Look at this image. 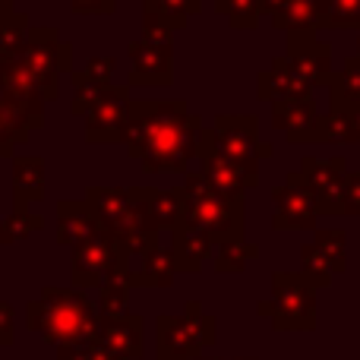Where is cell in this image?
<instances>
[{
  "mask_svg": "<svg viewBox=\"0 0 360 360\" xmlns=\"http://www.w3.org/2000/svg\"><path fill=\"white\" fill-rule=\"evenodd\" d=\"M199 130L202 120L184 101H133L120 143L149 174L186 171L199 152Z\"/></svg>",
  "mask_w": 360,
  "mask_h": 360,
  "instance_id": "6da1fadb",
  "label": "cell"
},
{
  "mask_svg": "<svg viewBox=\"0 0 360 360\" xmlns=\"http://www.w3.org/2000/svg\"><path fill=\"white\" fill-rule=\"evenodd\" d=\"M101 313L82 288H44L41 297L25 304V326L48 345L98 342Z\"/></svg>",
  "mask_w": 360,
  "mask_h": 360,
  "instance_id": "7a4b0ae2",
  "label": "cell"
},
{
  "mask_svg": "<svg viewBox=\"0 0 360 360\" xmlns=\"http://www.w3.org/2000/svg\"><path fill=\"white\" fill-rule=\"evenodd\" d=\"M184 221L202 228L215 243L243 240V199L218 193L202 171L186 174L184 186Z\"/></svg>",
  "mask_w": 360,
  "mask_h": 360,
  "instance_id": "3957f363",
  "label": "cell"
},
{
  "mask_svg": "<svg viewBox=\"0 0 360 360\" xmlns=\"http://www.w3.org/2000/svg\"><path fill=\"white\" fill-rule=\"evenodd\" d=\"M205 345H215V319L190 304L184 316L158 319V360H196Z\"/></svg>",
  "mask_w": 360,
  "mask_h": 360,
  "instance_id": "277c9868",
  "label": "cell"
},
{
  "mask_svg": "<svg viewBox=\"0 0 360 360\" xmlns=\"http://www.w3.org/2000/svg\"><path fill=\"white\" fill-rule=\"evenodd\" d=\"M16 60L22 63L32 73V79L38 82L44 98H57V82L60 73H70L73 63H70V44L60 41L54 29H32L25 44L16 51Z\"/></svg>",
  "mask_w": 360,
  "mask_h": 360,
  "instance_id": "5b68a950",
  "label": "cell"
},
{
  "mask_svg": "<svg viewBox=\"0 0 360 360\" xmlns=\"http://www.w3.org/2000/svg\"><path fill=\"white\" fill-rule=\"evenodd\" d=\"M120 262H130L127 247L111 237L105 228L92 231L89 237H82L79 243L70 247V275H73V288H95L108 278V272L120 266Z\"/></svg>",
  "mask_w": 360,
  "mask_h": 360,
  "instance_id": "8992f818",
  "label": "cell"
},
{
  "mask_svg": "<svg viewBox=\"0 0 360 360\" xmlns=\"http://www.w3.org/2000/svg\"><path fill=\"white\" fill-rule=\"evenodd\" d=\"M272 323L278 329L307 332L316 326V281L304 272H278L272 278Z\"/></svg>",
  "mask_w": 360,
  "mask_h": 360,
  "instance_id": "52a82bcc",
  "label": "cell"
},
{
  "mask_svg": "<svg viewBox=\"0 0 360 360\" xmlns=\"http://www.w3.org/2000/svg\"><path fill=\"white\" fill-rule=\"evenodd\" d=\"M259 120L253 114H218L215 124H212V139H215V149L224 152L228 158L250 168H259V158L272 155V146L259 143V133H256Z\"/></svg>",
  "mask_w": 360,
  "mask_h": 360,
  "instance_id": "ba28073f",
  "label": "cell"
},
{
  "mask_svg": "<svg viewBox=\"0 0 360 360\" xmlns=\"http://www.w3.org/2000/svg\"><path fill=\"white\" fill-rule=\"evenodd\" d=\"M196 158L202 162V177L215 186L224 196H243V190L259 184V168H250V165H240L234 158H228L224 152L215 149V139H212V130L202 127L199 130V152Z\"/></svg>",
  "mask_w": 360,
  "mask_h": 360,
  "instance_id": "9c48e42d",
  "label": "cell"
},
{
  "mask_svg": "<svg viewBox=\"0 0 360 360\" xmlns=\"http://www.w3.org/2000/svg\"><path fill=\"white\" fill-rule=\"evenodd\" d=\"M285 60L297 70V76L310 89L329 86L332 79V44L316 41V32H288Z\"/></svg>",
  "mask_w": 360,
  "mask_h": 360,
  "instance_id": "30bf717a",
  "label": "cell"
},
{
  "mask_svg": "<svg viewBox=\"0 0 360 360\" xmlns=\"http://www.w3.org/2000/svg\"><path fill=\"white\" fill-rule=\"evenodd\" d=\"M130 89L127 86H108L105 95L89 108L86 117V139L89 143H120L127 120H130Z\"/></svg>",
  "mask_w": 360,
  "mask_h": 360,
  "instance_id": "8fae6325",
  "label": "cell"
},
{
  "mask_svg": "<svg viewBox=\"0 0 360 360\" xmlns=\"http://www.w3.org/2000/svg\"><path fill=\"white\" fill-rule=\"evenodd\" d=\"M275 199V228H291V231H307L313 228L319 209H316V196H313L310 184L304 180L300 171L288 174V180L272 193Z\"/></svg>",
  "mask_w": 360,
  "mask_h": 360,
  "instance_id": "7c38bea8",
  "label": "cell"
},
{
  "mask_svg": "<svg viewBox=\"0 0 360 360\" xmlns=\"http://www.w3.org/2000/svg\"><path fill=\"white\" fill-rule=\"evenodd\" d=\"M300 174L310 184L313 196H316V209L326 215H338L345 205V177H348V165L342 155L332 158H304Z\"/></svg>",
  "mask_w": 360,
  "mask_h": 360,
  "instance_id": "4fadbf2b",
  "label": "cell"
},
{
  "mask_svg": "<svg viewBox=\"0 0 360 360\" xmlns=\"http://www.w3.org/2000/svg\"><path fill=\"white\" fill-rule=\"evenodd\" d=\"M130 86H171L174 79V44L139 41L130 44Z\"/></svg>",
  "mask_w": 360,
  "mask_h": 360,
  "instance_id": "5bb4252c",
  "label": "cell"
},
{
  "mask_svg": "<svg viewBox=\"0 0 360 360\" xmlns=\"http://www.w3.org/2000/svg\"><path fill=\"white\" fill-rule=\"evenodd\" d=\"M304 275L319 285H329L338 272H345V234L342 231H319L313 243L300 250Z\"/></svg>",
  "mask_w": 360,
  "mask_h": 360,
  "instance_id": "9a60e30c",
  "label": "cell"
},
{
  "mask_svg": "<svg viewBox=\"0 0 360 360\" xmlns=\"http://www.w3.org/2000/svg\"><path fill=\"white\" fill-rule=\"evenodd\" d=\"M316 124H319V108L313 95L272 101V127L278 133H285L288 143H313L316 139Z\"/></svg>",
  "mask_w": 360,
  "mask_h": 360,
  "instance_id": "2e32d148",
  "label": "cell"
},
{
  "mask_svg": "<svg viewBox=\"0 0 360 360\" xmlns=\"http://www.w3.org/2000/svg\"><path fill=\"white\" fill-rule=\"evenodd\" d=\"M98 345L124 360L143 357V319L124 313V316H101L98 323Z\"/></svg>",
  "mask_w": 360,
  "mask_h": 360,
  "instance_id": "e0dca14e",
  "label": "cell"
},
{
  "mask_svg": "<svg viewBox=\"0 0 360 360\" xmlns=\"http://www.w3.org/2000/svg\"><path fill=\"white\" fill-rule=\"evenodd\" d=\"M171 234H174L171 253H174L177 272H199V269H202V262L212 256V243H215V240H212L202 228L184 221V218H180L174 228H171Z\"/></svg>",
  "mask_w": 360,
  "mask_h": 360,
  "instance_id": "ac0fdd59",
  "label": "cell"
},
{
  "mask_svg": "<svg viewBox=\"0 0 360 360\" xmlns=\"http://www.w3.org/2000/svg\"><path fill=\"white\" fill-rule=\"evenodd\" d=\"M262 16L278 32H316L319 10L316 0H262Z\"/></svg>",
  "mask_w": 360,
  "mask_h": 360,
  "instance_id": "d6986e66",
  "label": "cell"
},
{
  "mask_svg": "<svg viewBox=\"0 0 360 360\" xmlns=\"http://www.w3.org/2000/svg\"><path fill=\"white\" fill-rule=\"evenodd\" d=\"M313 95V89L297 76V70L285 60V54H278L269 70L259 73V98L266 101H281V98H307Z\"/></svg>",
  "mask_w": 360,
  "mask_h": 360,
  "instance_id": "ffe728a7",
  "label": "cell"
},
{
  "mask_svg": "<svg viewBox=\"0 0 360 360\" xmlns=\"http://www.w3.org/2000/svg\"><path fill=\"white\" fill-rule=\"evenodd\" d=\"M44 199V162L38 155L13 158V212H29Z\"/></svg>",
  "mask_w": 360,
  "mask_h": 360,
  "instance_id": "44dd1931",
  "label": "cell"
},
{
  "mask_svg": "<svg viewBox=\"0 0 360 360\" xmlns=\"http://www.w3.org/2000/svg\"><path fill=\"white\" fill-rule=\"evenodd\" d=\"M92 231H98V218L89 209L86 199H79V202H70V199L57 202V243L73 247V243H79Z\"/></svg>",
  "mask_w": 360,
  "mask_h": 360,
  "instance_id": "7402d4cb",
  "label": "cell"
},
{
  "mask_svg": "<svg viewBox=\"0 0 360 360\" xmlns=\"http://www.w3.org/2000/svg\"><path fill=\"white\" fill-rule=\"evenodd\" d=\"M133 269V285H146V288H168L177 275V262L174 253L165 247H152L143 256H136V262H130Z\"/></svg>",
  "mask_w": 360,
  "mask_h": 360,
  "instance_id": "603a6c76",
  "label": "cell"
},
{
  "mask_svg": "<svg viewBox=\"0 0 360 360\" xmlns=\"http://www.w3.org/2000/svg\"><path fill=\"white\" fill-rule=\"evenodd\" d=\"M133 262V259H130ZM130 262H120L114 272L98 285V313L101 316H124L127 304H130V288L133 285V269Z\"/></svg>",
  "mask_w": 360,
  "mask_h": 360,
  "instance_id": "cb8c5ba5",
  "label": "cell"
},
{
  "mask_svg": "<svg viewBox=\"0 0 360 360\" xmlns=\"http://www.w3.org/2000/svg\"><path fill=\"white\" fill-rule=\"evenodd\" d=\"M146 202H149L152 224L158 231H171L184 218V193H180V186L177 190H149Z\"/></svg>",
  "mask_w": 360,
  "mask_h": 360,
  "instance_id": "d4e9b609",
  "label": "cell"
},
{
  "mask_svg": "<svg viewBox=\"0 0 360 360\" xmlns=\"http://www.w3.org/2000/svg\"><path fill=\"white\" fill-rule=\"evenodd\" d=\"M319 29H360V0H316Z\"/></svg>",
  "mask_w": 360,
  "mask_h": 360,
  "instance_id": "484cf974",
  "label": "cell"
},
{
  "mask_svg": "<svg viewBox=\"0 0 360 360\" xmlns=\"http://www.w3.org/2000/svg\"><path fill=\"white\" fill-rule=\"evenodd\" d=\"M215 13L228 19L231 29H256L262 19V0H215Z\"/></svg>",
  "mask_w": 360,
  "mask_h": 360,
  "instance_id": "4316f807",
  "label": "cell"
},
{
  "mask_svg": "<svg viewBox=\"0 0 360 360\" xmlns=\"http://www.w3.org/2000/svg\"><path fill=\"white\" fill-rule=\"evenodd\" d=\"M70 76H73V105H70L73 114H86L89 108L105 95V89L111 86V82H98L95 76H89L86 70H70Z\"/></svg>",
  "mask_w": 360,
  "mask_h": 360,
  "instance_id": "83f0119b",
  "label": "cell"
},
{
  "mask_svg": "<svg viewBox=\"0 0 360 360\" xmlns=\"http://www.w3.org/2000/svg\"><path fill=\"white\" fill-rule=\"evenodd\" d=\"M202 4L205 0H146L143 6H152V10H155L158 16L177 32V29L186 25V19H193V16L202 13Z\"/></svg>",
  "mask_w": 360,
  "mask_h": 360,
  "instance_id": "f1b7e54d",
  "label": "cell"
},
{
  "mask_svg": "<svg viewBox=\"0 0 360 360\" xmlns=\"http://www.w3.org/2000/svg\"><path fill=\"white\" fill-rule=\"evenodd\" d=\"M29 32H32V25L25 13H6V16H0V54H16L25 44Z\"/></svg>",
  "mask_w": 360,
  "mask_h": 360,
  "instance_id": "f546056e",
  "label": "cell"
},
{
  "mask_svg": "<svg viewBox=\"0 0 360 360\" xmlns=\"http://www.w3.org/2000/svg\"><path fill=\"white\" fill-rule=\"evenodd\" d=\"M256 256L253 243H243V240H224L218 243V256H215V269L218 272H240L247 266V259Z\"/></svg>",
  "mask_w": 360,
  "mask_h": 360,
  "instance_id": "4dcf8cb0",
  "label": "cell"
},
{
  "mask_svg": "<svg viewBox=\"0 0 360 360\" xmlns=\"http://www.w3.org/2000/svg\"><path fill=\"white\" fill-rule=\"evenodd\" d=\"M44 228V218L41 215H32V212H13L10 218H4V240L0 243H16L32 237L35 231Z\"/></svg>",
  "mask_w": 360,
  "mask_h": 360,
  "instance_id": "1f68e13d",
  "label": "cell"
},
{
  "mask_svg": "<svg viewBox=\"0 0 360 360\" xmlns=\"http://www.w3.org/2000/svg\"><path fill=\"white\" fill-rule=\"evenodd\" d=\"M57 360H124L101 348L98 342H63L57 345Z\"/></svg>",
  "mask_w": 360,
  "mask_h": 360,
  "instance_id": "d6a6232c",
  "label": "cell"
},
{
  "mask_svg": "<svg viewBox=\"0 0 360 360\" xmlns=\"http://www.w3.org/2000/svg\"><path fill=\"white\" fill-rule=\"evenodd\" d=\"M25 143H29V130L0 111V158H13L19 146H25Z\"/></svg>",
  "mask_w": 360,
  "mask_h": 360,
  "instance_id": "836d02e7",
  "label": "cell"
},
{
  "mask_svg": "<svg viewBox=\"0 0 360 360\" xmlns=\"http://www.w3.org/2000/svg\"><path fill=\"white\" fill-rule=\"evenodd\" d=\"M143 38L146 41H162V44H174V29L158 16L152 6H143Z\"/></svg>",
  "mask_w": 360,
  "mask_h": 360,
  "instance_id": "e575fe53",
  "label": "cell"
},
{
  "mask_svg": "<svg viewBox=\"0 0 360 360\" xmlns=\"http://www.w3.org/2000/svg\"><path fill=\"white\" fill-rule=\"evenodd\" d=\"M16 342V310L10 300H0V348H10Z\"/></svg>",
  "mask_w": 360,
  "mask_h": 360,
  "instance_id": "d590c367",
  "label": "cell"
},
{
  "mask_svg": "<svg viewBox=\"0 0 360 360\" xmlns=\"http://www.w3.org/2000/svg\"><path fill=\"white\" fill-rule=\"evenodd\" d=\"M342 215H360V171H348V177H345Z\"/></svg>",
  "mask_w": 360,
  "mask_h": 360,
  "instance_id": "8d00e7d4",
  "label": "cell"
},
{
  "mask_svg": "<svg viewBox=\"0 0 360 360\" xmlns=\"http://www.w3.org/2000/svg\"><path fill=\"white\" fill-rule=\"evenodd\" d=\"M67 4L79 16H111L114 13V0H67Z\"/></svg>",
  "mask_w": 360,
  "mask_h": 360,
  "instance_id": "74e56055",
  "label": "cell"
},
{
  "mask_svg": "<svg viewBox=\"0 0 360 360\" xmlns=\"http://www.w3.org/2000/svg\"><path fill=\"white\" fill-rule=\"evenodd\" d=\"M114 67H117V63H114V57H92V60H89L82 70H86L89 76H95L98 82H111Z\"/></svg>",
  "mask_w": 360,
  "mask_h": 360,
  "instance_id": "f35d334b",
  "label": "cell"
},
{
  "mask_svg": "<svg viewBox=\"0 0 360 360\" xmlns=\"http://www.w3.org/2000/svg\"><path fill=\"white\" fill-rule=\"evenodd\" d=\"M351 120V130H354V139L360 143V101H351V105H338Z\"/></svg>",
  "mask_w": 360,
  "mask_h": 360,
  "instance_id": "ab89813d",
  "label": "cell"
},
{
  "mask_svg": "<svg viewBox=\"0 0 360 360\" xmlns=\"http://www.w3.org/2000/svg\"><path fill=\"white\" fill-rule=\"evenodd\" d=\"M6 13H13V0H0V16H6Z\"/></svg>",
  "mask_w": 360,
  "mask_h": 360,
  "instance_id": "60d3db41",
  "label": "cell"
},
{
  "mask_svg": "<svg viewBox=\"0 0 360 360\" xmlns=\"http://www.w3.org/2000/svg\"><path fill=\"white\" fill-rule=\"evenodd\" d=\"M0 240H4V221H0Z\"/></svg>",
  "mask_w": 360,
  "mask_h": 360,
  "instance_id": "b9f144b4",
  "label": "cell"
},
{
  "mask_svg": "<svg viewBox=\"0 0 360 360\" xmlns=\"http://www.w3.org/2000/svg\"><path fill=\"white\" fill-rule=\"evenodd\" d=\"M357 54H360V32H357Z\"/></svg>",
  "mask_w": 360,
  "mask_h": 360,
  "instance_id": "7bdbcfd3",
  "label": "cell"
},
{
  "mask_svg": "<svg viewBox=\"0 0 360 360\" xmlns=\"http://www.w3.org/2000/svg\"><path fill=\"white\" fill-rule=\"evenodd\" d=\"M143 4H146V0H143Z\"/></svg>",
  "mask_w": 360,
  "mask_h": 360,
  "instance_id": "ee69618b",
  "label": "cell"
}]
</instances>
